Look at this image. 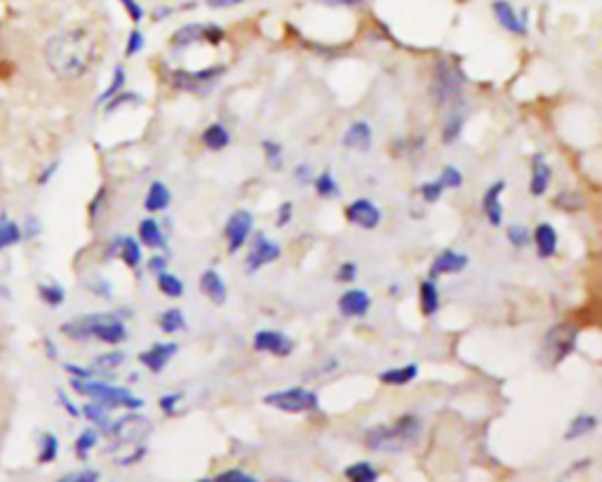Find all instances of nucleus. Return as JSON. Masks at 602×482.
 <instances>
[{"label": "nucleus", "mask_w": 602, "mask_h": 482, "mask_svg": "<svg viewBox=\"0 0 602 482\" xmlns=\"http://www.w3.org/2000/svg\"><path fill=\"white\" fill-rule=\"evenodd\" d=\"M95 57L97 42L85 29L60 31L45 42V64L61 80L83 78L95 64Z\"/></svg>", "instance_id": "f257e3e1"}, {"label": "nucleus", "mask_w": 602, "mask_h": 482, "mask_svg": "<svg viewBox=\"0 0 602 482\" xmlns=\"http://www.w3.org/2000/svg\"><path fill=\"white\" fill-rule=\"evenodd\" d=\"M423 423L417 414H403L391 426H375L365 433V445L372 452L400 454L421 438Z\"/></svg>", "instance_id": "f03ea898"}, {"label": "nucleus", "mask_w": 602, "mask_h": 482, "mask_svg": "<svg viewBox=\"0 0 602 482\" xmlns=\"http://www.w3.org/2000/svg\"><path fill=\"white\" fill-rule=\"evenodd\" d=\"M61 332L71 339H99L108 346H118L127 339L125 322L118 316H85L61 325Z\"/></svg>", "instance_id": "7ed1b4c3"}, {"label": "nucleus", "mask_w": 602, "mask_h": 482, "mask_svg": "<svg viewBox=\"0 0 602 482\" xmlns=\"http://www.w3.org/2000/svg\"><path fill=\"white\" fill-rule=\"evenodd\" d=\"M461 92H464V76L459 66H454L448 60H438L433 66V78H431V97L438 107H454L461 104Z\"/></svg>", "instance_id": "20e7f679"}, {"label": "nucleus", "mask_w": 602, "mask_h": 482, "mask_svg": "<svg viewBox=\"0 0 602 482\" xmlns=\"http://www.w3.org/2000/svg\"><path fill=\"white\" fill-rule=\"evenodd\" d=\"M73 388H76L80 395H88L95 403H99L107 410H114V407H127V410H139L144 405V400L132 395L127 388L111 386V384H104V381H88V379H73Z\"/></svg>", "instance_id": "39448f33"}, {"label": "nucleus", "mask_w": 602, "mask_h": 482, "mask_svg": "<svg viewBox=\"0 0 602 482\" xmlns=\"http://www.w3.org/2000/svg\"><path fill=\"white\" fill-rule=\"evenodd\" d=\"M579 339V329L572 328V325H555L546 332L542 341V353H539V360H542L546 367H558V365L565 360L570 353L574 351V346H577Z\"/></svg>", "instance_id": "423d86ee"}, {"label": "nucleus", "mask_w": 602, "mask_h": 482, "mask_svg": "<svg viewBox=\"0 0 602 482\" xmlns=\"http://www.w3.org/2000/svg\"><path fill=\"white\" fill-rule=\"evenodd\" d=\"M153 426L146 417L142 414H125V417H120L114 426H108L107 433L111 435V442L114 445L108 447L111 452L114 450H120V447H139L144 445V440L149 438Z\"/></svg>", "instance_id": "0eeeda50"}, {"label": "nucleus", "mask_w": 602, "mask_h": 482, "mask_svg": "<svg viewBox=\"0 0 602 482\" xmlns=\"http://www.w3.org/2000/svg\"><path fill=\"white\" fill-rule=\"evenodd\" d=\"M264 405L273 410L290 412V414H304V412L318 410V395L309 388H285V391H273L264 398Z\"/></svg>", "instance_id": "6e6552de"}, {"label": "nucleus", "mask_w": 602, "mask_h": 482, "mask_svg": "<svg viewBox=\"0 0 602 482\" xmlns=\"http://www.w3.org/2000/svg\"><path fill=\"white\" fill-rule=\"evenodd\" d=\"M224 73H227V66L224 64L208 66V69H200V71H174L172 85L181 89V92H205Z\"/></svg>", "instance_id": "1a4fd4ad"}, {"label": "nucleus", "mask_w": 602, "mask_h": 482, "mask_svg": "<svg viewBox=\"0 0 602 482\" xmlns=\"http://www.w3.org/2000/svg\"><path fill=\"white\" fill-rule=\"evenodd\" d=\"M252 228H255V217H252V212H247V209H236V212L228 217L227 227H224V238H227L231 255L243 250L247 238L252 236Z\"/></svg>", "instance_id": "9d476101"}, {"label": "nucleus", "mask_w": 602, "mask_h": 482, "mask_svg": "<svg viewBox=\"0 0 602 482\" xmlns=\"http://www.w3.org/2000/svg\"><path fill=\"white\" fill-rule=\"evenodd\" d=\"M282 255L281 245L269 240L264 233H259L252 243L250 252H247V259H245V268H247V273H256L259 268L269 266V264L278 262Z\"/></svg>", "instance_id": "9b49d317"}, {"label": "nucleus", "mask_w": 602, "mask_h": 482, "mask_svg": "<svg viewBox=\"0 0 602 482\" xmlns=\"http://www.w3.org/2000/svg\"><path fill=\"white\" fill-rule=\"evenodd\" d=\"M252 346L255 351L271 353L275 357H287L294 353V341L278 329H259L252 339Z\"/></svg>", "instance_id": "f8f14e48"}, {"label": "nucleus", "mask_w": 602, "mask_h": 482, "mask_svg": "<svg viewBox=\"0 0 602 482\" xmlns=\"http://www.w3.org/2000/svg\"><path fill=\"white\" fill-rule=\"evenodd\" d=\"M347 219L351 221L353 227L363 228V231H375L382 224V209L376 208L372 200H367V198H358V200H353L347 208Z\"/></svg>", "instance_id": "ddd939ff"}, {"label": "nucleus", "mask_w": 602, "mask_h": 482, "mask_svg": "<svg viewBox=\"0 0 602 482\" xmlns=\"http://www.w3.org/2000/svg\"><path fill=\"white\" fill-rule=\"evenodd\" d=\"M506 190V181L504 179H496L495 184L487 186V190L483 193V215L489 221V227L499 228L504 224V208H501V196Z\"/></svg>", "instance_id": "4468645a"}, {"label": "nucleus", "mask_w": 602, "mask_h": 482, "mask_svg": "<svg viewBox=\"0 0 602 482\" xmlns=\"http://www.w3.org/2000/svg\"><path fill=\"white\" fill-rule=\"evenodd\" d=\"M177 351H180V346L174 344V341H170V344H153L151 348L139 353V363L149 372H153V375H161L162 369L167 367V363L177 356Z\"/></svg>", "instance_id": "2eb2a0df"}, {"label": "nucleus", "mask_w": 602, "mask_h": 482, "mask_svg": "<svg viewBox=\"0 0 602 482\" xmlns=\"http://www.w3.org/2000/svg\"><path fill=\"white\" fill-rule=\"evenodd\" d=\"M337 306H339V313L344 318H365L372 306V299L360 287H351V290L341 294Z\"/></svg>", "instance_id": "dca6fc26"}, {"label": "nucleus", "mask_w": 602, "mask_h": 482, "mask_svg": "<svg viewBox=\"0 0 602 482\" xmlns=\"http://www.w3.org/2000/svg\"><path fill=\"white\" fill-rule=\"evenodd\" d=\"M468 266V256L464 252L457 250H442L440 255L436 256V262L431 264V278L436 280L440 275H449V273H461Z\"/></svg>", "instance_id": "f3484780"}, {"label": "nucleus", "mask_w": 602, "mask_h": 482, "mask_svg": "<svg viewBox=\"0 0 602 482\" xmlns=\"http://www.w3.org/2000/svg\"><path fill=\"white\" fill-rule=\"evenodd\" d=\"M492 10H495L496 22H499L504 29L511 31V33H515V36H525V33H527V13L523 14V17H518V13L513 10V5L508 3V0H495Z\"/></svg>", "instance_id": "a211bd4d"}, {"label": "nucleus", "mask_w": 602, "mask_h": 482, "mask_svg": "<svg viewBox=\"0 0 602 482\" xmlns=\"http://www.w3.org/2000/svg\"><path fill=\"white\" fill-rule=\"evenodd\" d=\"M341 144L347 146L348 151H358V153H367L372 149V127L367 120H356L348 125V130L344 132Z\"/></svg>", "instance_id": "6ab92c4d"}, {"label": "nucleus", "mask_w": 602, "mask_h": 482, "mask_svg": "<svg viewBox=\"0 0 602 482\" xmlns=\"http://www.w3.org/2000/svg\"><path fill=\"white\" fill-rule=\"evenodd\" d=\"M551 179H553V170L546 162L542 153H537L532 158V179H530V193L534 198L546 196V190L551 186Z\"/></svg>", "instance_id": "aec40b11"}, {"label": "nucleus", "mask_w": 602, "mask_h": 482, "mask_svg": "<svg viewBox=\"0 0 602 482\" xmlns=\"http://www.w3.org/2000/svg\"><path fill=\"white\" fill-rule=\"evenodd\" d=\"M200 292H203L215 306L227 304L228 297L227 283L221 280V275L217 273L215 268H208V271H203V275H200Z\"/></svg>", "instance_id": "412c9836"}, {"label": "nucleus", "mask_w": 602, "mask_h": 482, "mask_svg": "<svg viewBox=\"0 0 602 482\" xmlns=\"http://www.w3.org/2000/svg\"><path fill=\"white\" fill-rule=\"evenodd\" d=\"M111 255H118L127 266L137 271L139 264H142V243H137V240L130 238V236H120V238H116L114 243H111V247H108V256Z\"/></svg>", "instance_id": "4be33fe9"}, {"label": "nucleus", "mask_w": 602, "mask_h": 482, "mask_svg": "<svg viewBox=\"0 0 602 482\" xmlns=\"http://www.w3.org/2000/svg\"><path fill=\"white\" fill-rule=\"evenodd\" d=\"M532 240L537 245V255L542 259H551V256L558 252V231H555L553 224L549 221H542L534 231H532Z\"/></svg>", "instance_id": "5701e85b"}, {"label": "nucleus", "mask_w": 602, "mask_h": 482, "mask_svg": "<svg viewBox=\"0 0 602 482\" xmlns=\"http://www.w3.org/2000/svg\"><path fill=\"white\" fill-rule=\"evenodd\" d=\"M139 243L151 247V250H165L167 247V236L162 233L161 224L153 217H146V219L139 224Z\"/></svg>", "instance_id": "b1692460"}, {"label": "nucleus", "mask_w": 602, "mask_h": 482, "mask_svg": "<svg viewBox=\"0 0 602 482\" xmlns=\"http://www.w3.org/2000/svg\"><path fill=\"white\" fill-rule=\"evenodd\" d=\"M449 114L445 116V123H442V144H454L459 139L461 130H464V102L454 104V107H448Z\"/></svg>", "instance_id": "393cba45"}, {"label": "nucleus", "mask_w": 602, "mask_h": 482, "mask_svg": "<svg viewBox=\"0 0 602 482\" xmlns=\"http://www.w3.org/2000/svg\"><path fill=\"white\" fill-rule=\"evenodd\" d=\"M419 304H421V313L426 318L436 316L438 309H440V292H438L436 280H421L419 285Z\"/></svg>", "instance_id": "a878e982"}, {"label": "nucleus", "mask_w": 602, "mask_h": 482, "mask_svg": "<svg viewBox=\"0 0 602 482\" xmlns=\"http://www.w3.org/2000/svg\"><path fill=\"white\" fill-rule=\"evenodd\" d=\"M419 376V365L417 363H407L403 367H391L386 372L379 375V381L386 384V386H407L412 381Z\"/></svg>", "instance_id": "bb28decb"}, {"label": "nucleus", "mask_w": 602, "mask_h": 482, "mask_svg": "<svg viewBox=\"0 0 602 482\" xmlns=\"http://www.w3.org/2000/svg\"><path fill=\"white\" fill-rule=\"evenodd\" d=\"M170 203H172V193H170V189H167L162 181H153V184L149 186L144 208L149 209V212H162V209L170 208Z\"/></svg>", "instance_id": "cd10ccee"}, {"label": "nucleus", "mask_w": 602, "mask_h": 482, "mask_svg": "<svg viewBox=\"0 0 602 482\" xmlns=\"http://www.w3.org/2000/svg\"><path fill=\"white\" fill-rule=\"evenodd\" d=\"M597 429V417L596 414H579L570 422V429L565 431V440H579L584 435L593 433Z\"/></svg>", "instance_id": "c85d7f7f"}, {"label": "nucleus", "mask_w": 602, "mask_h": 482, "mask_svg": "<svg viewBox=\"0 0 602 482\" xmlns=\"http://www.w3.org/2000/svg\"><path fill=\"white\" fill-rule=\"evenodd\" d=\"M203 144L209 151H224L231 144V132L221 123H212L208 130L203 132Z\"/></svg>", "instance_id": "c756f323"}, {"label": "nucleus", "mask_w": 602, "mask_h": 482, "mask_svg": "<svg viewBox=\"0 0 602 482\" xmlns=\"http://www.w3.org/2000/svg\"><path fill=\"white\" fill-rule=\"evenodd\" d=\"M310 184H313V189H316L318 196L325 198V200H332V198H339L341 196L339 184H337V179H334V174L329 172V170H325V172L316 174Z\"/></svg>", "instance_id": "7c9ffc66"}, {"label": "nucleus", "mask_w": 602, "mask_h": 482, "mask_svg": "<svg viewBox=\"0 0 602 482\" xmlns=\"http://www.w3.org/2000/svg\"><path fill=\"white\" fill-rule=\"evenodd\" d=\"M203 31H205L203 24L181 26V29L170 38V42H172L174 48H189V45H196V42L203 41Z\"/></svg>", "instance_id": "2f4dec72"}, {"label": "nucleus", "mask_w": 602, "mask_h": 482, "mask_svg": "<svg viewBox=\"0 0 602 482\" xmlns=\"http://www.w3.org/2000/svg\"><path fill=\"white\" fill-rule=\"evenodd\" d=\"M344 476L351 482H376L379 480V470L370 461H356L344 470Z\"/></svg>", "instance_id": "473e14b6"}, {"label": "nucleus", "mask_w": 602, "mask_h": 482, "mask_svg": "<svg viewBox=\"0 0 602 482\" xmlns=\"http://www.w3.org/2000/svg\"><path fill=\"white\" fill-rule=\"evenodd\" d=\"M553 205L558 209H562V212L574 215V212H581V209L586 208V200L581 193H577V190H560V193L553 198Z\"/></svg>", "instance_id": "72a5a7b5"}, {"label": "nucleus", "mask_w": 602, "mask_h": 482, "mask_svg": "<svg viewBox=\"0 0 602 482\" xmlns=\"http://www.w3.org/2000/svg\"><path fill=\"white\" fill-rule=\"evenodd\" d=\"M158 290H161L165 297H184V283L174 273H170V271H161V273H158Z\"/></svg>", "instance_id": "f704fd0d"}, {"label": "nucleus", "mask_w": 602, "mask_h": 482, "mask_svg": "<svg viewBox=\"0 0 602 482\" xmlns=\"http://www.w3.org/2000/svg\"><path fill=\"white\" fill-rule=\"evenodd\" d=\"M158 325H161V329L165 334L181 332V329L186 328V318L184 313H181V309H167L162 311L161 318H158Z\"/></svg>", "instance_id": "c9c22d12"}, {"label": "nucleus", "mask_w": 602, "mask_h": 482, "mask_svg": "<svg viewBox=\"0 0 602 482\" xmlns=\"http://www.w3.org/2000/svg\"><path fill=\"white\" fill-rule=\"evenodd\" d=\"M262 151H264V161L269 165V170L273 172H281L282 170V146L273 139H264L262 142Z\"/></svg>", "instance_id": "e433bc0d"}, {"label": "nucleus", "mask_w": 602, "mask_h": 482, "mask_svg": "<svg viewBox=\"0 0 602 482\" xmlns=\"http://www.w3.org/2000/svg\"><path fill=\"white\" fill-rule=\"evenodd\" d=\"M506 238L515 250H523V247H527V245L532 243V231L527 227H523V224H511L506 231Z\"/></svg>", "instance_id": "4c0bfd02"}, {"label": "nucleus", "mask_w": 602, "mask_h": 482, "mask_svg": "<svg viewBox=\"0 0 602 482\" xmlns=\"http://www.w3.org/2000/svg\"><path fill=\"white\" fill-rule=\"evenodd\" d=\"M125 83H127L125 69H123V66H116V69H114V78H111V85H108L107 92H104V95L99 97V104L108 102L111 97H116V95H118V92H123V89H125Z\"/></svg>", "instance_id": "58836bf2"}, {"label": "nucleus", "mask_w": 602, "mask_h": 482, "mask_svg": "<svg viewBox=\"0 0 602 482\" xmlns=\"http://www.w3.org/2000/svg\"><path fill=\"white\" fill-rule=\"evenodd\" d=\"M57 454H60V440H57V435L45 433V435H42L41 454H38V459H41L42 464H50V461H54V459H57Z\"/></svg>", "instance_id": "ea45409f"}, {"label": "nucleus", "mask_w": 602, "mask_h": 482, "mask_svg": "<svg viewBox=\"0 0 602 482\" xmlns=\"http://www.w3.org/2000/svg\"><path fill=\"white\" fill-rule=\"evenodd\" d=\"M123 363H125V353L111 351V353H104V356L97 357L95 369H99V372H114V369L120 367Z\"/></svg>", "instance_id": "a19ab883"}, {"label": "nucleus", "mask_w": 602, "mask_h": 482, "mask_svg": "<svg viewBox=\"0 0 602 482\" xmlns=\"http://www.w3.org/2000/svg\"><path fill=\"white\" fill-rule=\"evenodd\" d=\"M97 440H99V435H97L95 429H88V431H83V433L78 435V440H76V454H78V457L88 459L90 450H95Z\"/></svg>", "instance_id": "79ce46f5"}, {"label": "nucleus", "mask_w": 602, "mask_h": 482, "mask_svg": "<svg viewBox=\"0 0 602 482\" xmlns=\"http://www.w3.org/2000/svg\"><path fill=\"white\" fill-rule=\"evenodd\" d=\"M22 240V231L13 221H3L0 224V250H5L10 245H17Z\"/></svg>", "instance_id": "37998d69"}, {"label": "nucleus", "mask_w": 602, "mask_h": 482, "mask_svg": "<svg viewBox=\"0 0 602 482\" xmlns=\"http://www.w3.org/2000/svg\"><path fill=\"white\" fill-rule=\"evenodd\" d=\"M438 179H440V184L445 186V189H461V186H464V174H461L459 167L454 165L442 167V172Z\"/></svg>", "instance_id": "c03bdc74"}, {"label": "nucleus", "mask_w": 602, "mask_h": 482, "mask_svg": "<svg viewBox=\"0 0 602 482\" xmlns=\"http://www.w3.org/2000/svg\"><path fill=\"white\" fill-rule=\"evenodd\" d=\"M419 193H421V198L426 203H436V200H440L442 198V193H445V186L440 184V179H433V181L421 184Z\"/></svg>", "instance_id": "a18cd8bd"}, {"label": "nucleus", "mask_w": 602, "mask_h": 482, "mask_svg": "<svg viewBox=\"0 0 602 482\" xmlns=\"http://www.w3.org/2000/svg\"><path fill=\"white\" fill-rule=\"evenodd\" d=\"M64 297L66 294L60 285H41V299L48 306H61Z\"/></svg>", "instance_id": "49530a36"}, {"label": "nucleus", "mask_w": 602, "mask_h": 482, "mask_svg": "<svg viewBox=\"0 0 602 482\" xmlns=\"http://www.w3.org/2000/svg\"><path fill=\"white\" fill-rule=\"evenodd\" d=\"M107 407H102L99 405V403H92V405H85V410H83V414L88 419H90V422H95V423H99V426H102L104 431L108 429V417H107Z\"/></svg>", "instance_id": "de8ad7c7"}, {"label": "nucleus", "mask_w": 602, "mask_h": 482, "mask_svg": "<svg viewBox=\"0 0 602 482\" xmlns=\"http://www.w3.org/2000/svg\"><path fill=\"white\" fill-rule=\"evenodd\" d=\"M139 102H142V97L134 95V92H118V95L108 99V104L104 108H107V114H111V111L125 107V104H139Z\"/></svg>", "instance_id": "09e8293b"}, {"label": "nucleus", "mask_w": 602, "mask_h": 482, "mask_svg": "<svg viewBox=\"0 0 602 482\" xmlns=\"http://www.w3.org/2000/svg\"><path fill=\"white\" fill-rule=\"evenodd\" d=\"M212 482H256V477L252 473H245V470H221L219 476L212 477Z\"/></svg>", "instance_id": "8fccbe9b"}, {"label": "nucleus", "mask_w": 602, "mask_h": 482, "mask_svg": "<svg viewBox=\"0 0 602 482\" xmlns=\"http://www.w3.org/2000/svg\"><path fill=\"white\" fill-rule=\"evenodd\" d=\"M99 480V470L95 468H85V470H76V473H66L61 477V482H97Z\"/></svg>", "instance_id": "3c124183"}, {"label": "nucleus", "mask_w": 602, "mask_h": 482, "mask_svg": "<svg viewBox=\"0 0 602 482\" xmlns=\"http://www.w3.org/2000/svg\"><path fill=\"white\" fill-rule=\"evenodd\" d=\"M142 48H144V33L139 29H132V33L127 36L125 57H134V54L142 52Z\"/></svg>", "instance_id": "603ef678"}, {"label": "nucleus", "mask_w": 602, "mask_h": 482, "mask_svg": "<svg viewBox=\"0 0 602 482\" xmlns=\"http://www.w3.org/2000/svg\"><path fill=\"white\" fill-rule=\"evenodd\" d=\"M356 278H358V264L344 262L337 268V280H339V283H353Z\"/></svg>", "instance_id": "864d4df0"}, {"label": "nucleus", "mask_w": 602, "mask_h": 482, "mask_svg": "<svg viewBox=\"0 0 602 482\" xmlns=\"http://www.w3.org/2000/svg\"><path fill=\"white\" fill-rule=\"evenodd\" d=\"M313 177H316V174H313L309 162H301V165L294 167V179H297V184H310Z\"/></svg>", "instance_id": "5fc2aeb1"}, {"label": "nucleus", "mask_w": 602, "mask_h": 482, "mask_svg": "<svg viewBox=\"0 0 602 482\" xmlns=\"http://www.w3.org/2000/svg\"><path fill=\"white\" fill-rule=\"evenodd\" d=\"M203 41L212 42V45H219V42L224 41V29L217 24H208L203 31Z\"/></svg>", "instance_id": "6e6d98bb"}, {"label": "nucleus", "mask_w": 602, "mask_h": 482, "mask_svg": "<svg viewBox=\"0 0 602 482\" xmlns=\"http://www.w3.org/2000/svg\"><path fill=\"white\" fill-rule=\"evenodd\" d=\"M181 398H184V394H170V395H162V398L158 400V405H161V410L165 412V414H172L174 407H177V403H181Z\"/></svg>", "instance_id": "4d7b16f0"}, {"label": "nucleus", "mask_w": 602, "mask_h": 482, "mask_svg": "<svg viewBox=\"0 0 602 482\" xmlns=\"http://www.w3.org/2000/svg\"><path fill=\"white\" fill-rule=\"evenodd\" d=\"M120 3L125 5V10H127V14L132 17V22H134V24H139V22L144 19V10H142V5H139L137 0H120Z\"/></svg>", "instance_id": "13d9d810"}, {"label": "nucleus", "mask_w": 602, "mask_h": 482, "mask_svg": "<svg viewBox=\"0 0 602 482\" xmlns=\"http://www.w3.org/2000/svg\"><path fill=\"white\" fill-rule=\"evenodd\" d=\"M292 221V203H282L281 208H278V219H275V227L282 228L287 227Z\"/></svg>", "instance_id": "bf43d9fd"}, {"label": "nucleus", "mask_w": 602, "mask_h": 482, "mask_svg": "<svg viewBox=\"0 0 602 482\" xmlns=\"http://www.w3.org/2000/svg\"><path fill=\"white\" fill-rule=\"evenodd\" d=\"M161 271H167V256L153 255L149 259V273H161Z\"/></svg>", "instance_id": "052dcab7"}, {"label": "nucleus", "mask_w": 602, "mask_h": 482, "mask_svg": "<svg viewBox=\"0 0 602 482\" xmlns=\"http://www.w3.org/2000/svg\"><path fill=\"white\" fill-rule=\"evenodd\" d=\"M316 3H322V5L329 7H358L363 5L365 0H316Z\"/></svg>", "instance_id": "680f3d73"}, {"label": "nucleus", "mask_w": 602, "mask_h": 482, "mask_svg": "<svg viewBox=\"0 0 602 482\" xmlns=\"http://www.w3.org/2000/svg\"><path fill=\"white\" fill-rule=\"evenodd\" d=\"M209 7H215V10H227V7H236L240 5V3H245V0H205Z\"/></svg>", "instance_id": "e2e57ef3"}]
</instances>
